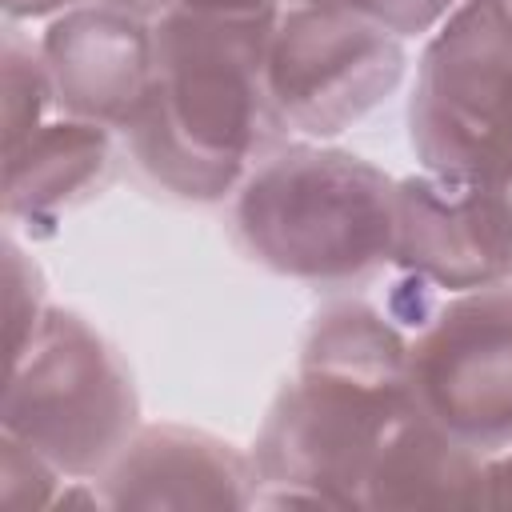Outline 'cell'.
Wrapping results in <instances>:
<instances>
[{
	"label": "cell",
	"mask_w": 512,
	"mask_h": 512,
	"mask_svg": "<svg viewBox=\"0 0 512 512\" xmlns=\"http://www.w3.org/2000/svg\"><path fill=\"white\" fill-rule=\"evenodd\" d=\"M408 336L412 328L352 292L312 312L296 372L248 448L260 476L252 508H364L376 452L416 412Z\"/></svg>",
	"instance_id": "1"
},
{
	"label": "cell",
	"mask_w": 512,
	"mask_h": 512,
	"mask_svg": "<svg viewBox=\"0 0 512 512\" xmlns=\"http://www.w3.org/2000/svg\"><path fill=\"white\" fill-rule=\"evenodd\" d=\"M236 248L264 272L324 296L392 268L396 176L332 140H284L228 200Z\"/></svg>",
	"instance_id": "2"
},
{
	"label": "cell",
	"mask_w": 512,
	"mask_h": 512,
	"mask_svg": "<svg viewBox=\"0 0 512 512\" xmlns=\"http://www.w3.org/2000/svg\"><path fill=\"white\" fill-rule=\"evenodd\" d=\"M144 424L120 348L76 308L52 304L12 356L0 432L36 448L68 480H96Z\"/></svg>",
	"instance_id": "3"
},
{
	"label": "cell",
	"mask_w": 512,
	"mask_h": 512,
	"mask_svg": "<svg viewBox=\"0 0 512 512\" xmlns=\"http://www.w3.org/2000/svg\"><path fill=\"white\" fill-rule=\"evenodd\" d=\"M408 148L440 176L512 172V12L464 0L424 40L408 88Z\"/></svg>",
	"instance_id": "4"
},
{
	"label": "cell",
	"mask_w": 512,
	"mask_h": 512,
	"mask_svg": "<svg viewBox=\"0 0 512 512\" xmlns=\"http://www.w3.org/2000/svg\"><path fill=\"white\" fill-rule=\"evenodd\" d=\"M272 20L276 12H164L156 20V108L192 148L244 172L292 140L268 96Z\"/></svg>",
	"instance_id": "5"
},
{
	"label": "cell",
	"mask_w": 512,
	"mask_h": 512,
	"mask_svg": "<svg viewBox=\"0 0 512 512\" xmlns=\"http://www.w3.org/2000/svg\"><path fill=\"white\" fill-rule=\"evenodd\" d=\"M408 40L344 4H284L268 32V96L296 140H336L408 76Z\"/></svg>",
	"instance_id": "6"
},
{
	"label": "cell",
	"mask_w": 512,
	"mask_h": 512,
	"mask_svg": "<svg viewBox=\"0 0 512 512\" xmlns=\"http://www.w3.org/2000/svg\"><path fill=\"white\" fill-rule=\"evenodd\" d=\"M416 408L492 456L512 444V280L448 292L408 336Z\"/></svg>",
	"instance_id": "7"
},
{
	"label": "cell",
	"mask_w": 512,
	"mask_h": 512,
	"mask_svg": "<svg viewBox=\"0 0 512 512\" xmlns=\"http://www.w3.org/2000/svg\"><path fill=\"white\" fill-rule=\"evenodd\" d=\"M392 268L428 292H468L512 280V172L396 176Z\"/></svg>",
	"instance_id": "8"
},
{
	"label": "cell",
	"mask_w": 512,
	"mask_h": 512,
	"mask_svg": "<svg viewBox=\"0 0 512 512\" xmlns=\"http://www.w3.org/2000/svg\"><path fill=\"white\" fill-rule=\"evenodd\" d=\"M36 40L64 116L120 136L156 88V20L88 0L44 20Z\"/></svg>",
	"instance_id": "9"
},
{
	"label": "cell",
	"mask_w": 512,
	"mask_h": 512,
	"mask_svg": "<svg viewBox=\"0 0 512 512\" xmlns=\"http://www.w3.org/2000/svg\"><path fill=\"white\" fill-rule=\"evenodd\" d=\"M96 488L104 508H252L260 476L232 440L160 420L136 428Z\"/></svg>",
	"instance_id": "10"
},
{
	"label": "cell",
	"mask_w": 512,
	"mask_h": 512,
	"mask_svg": "<svg viewBox=\"0 0 512 512\" xmlns=\"http://www.w3.org/2000/svg\"><path fill=\"white\" fill-rule=\"evenodd\" d=\"M116 140L104 124L56 112L28 144L4 156V220L24 224L32 236H52L72 208L112 180Z\"/></svg>",
	"instance_id": "11"
},
{
	"label": "cell",
	"mask_w": 512,
	"mask_h": 512,
	"mask_svg": "<svg viewBox=\"0 0 512 512\" xmlns=\"http://www.w3.org/2000/svg\"><path fill=\"white\" fill-rule=\"evenodd\" d=\"M484 460L416 408L376 452L364 508H484Z\"/></svg>",
	"instance_id": "12"
},
{
	"label": "cell",
	"mask_w": 512,
	"mask_h": 512,
	"mask_svg": "<svg viewBox=\"0 0 512 512\" xmlns=\"http://www.w3.org/2000/svg\"><path fill=\"white\" fill-rule=\"evenodd\" d=\"M132 164L144 172V180L184 204H220L232 200V192L240 188V180L248 176L244 168H232L224 160L204 156L200 148H192L172 124L168 116L156 108V100L148 96L144 108L136 112V120L120 132Z\"/></svg>",
	"instance_id": "13"
},
{
	"label": "cell",
	"mask_w": 512,
	"mask_h": 512,
	"mask_svg": "<svg viewBox=\"0 0 512 512\" xmlns=\"http://www.w3.org/2000/svg\"><path fill=\"white\" fill-rule=\"evenodd\" d=\"M0 84H4V156H8L56 116V92L40 40L12 20H4V36H0Z\"/></svg>",
	"instance_id": "14"
},
{
	"label": "cell",
	"mask_w": 512,
	"mask_h": 512,
	"mask_svg": "<svg viewBox=\"0 0 512 512\" xmlns=\"http://www.w3.org/2000/svg\"><path fill=\"white\" fill-rule=\"evenodd\" d=\"M4 284H8V296H4V308H8V352L16 356L28 344V336L40 328V320H44V312L52 304H48V284H44L40 264L16 240L12 224L4 228Z\"/></svg>",
	"instance_id": "15"
},
{
	"label": "cell",
	"mask_w": 512,
	"mask_h": 512,
	"mask_svg": "<svg viewBox=\"0 0 512 512\" xmlns=\"http://www.w3.org/2000/svg\"><path fill=\"white\" fill-rule=\"evenodd\" d=\"M68 476L44 460L36 448L0 432V504L8 508H48L64 492Z\"/></svg>",
	"instance_id": "16"
},
{
	"label": "cell",
	"mask_w": 512,
	"mask_h": 512,
	"mask_svg": "<svg viewBox=\"0 0 512 512\" xmlns=\"http://www.w3.org/2000/svg\"><path fill=\"white\" fill-rule=\"evenodd\" d=\"M336 4L384 24L388 32H396L404 40H424L464 0H336Z\"/></svg>",
	"instance_id": "17"
},
{
	"label": "cell",
	"mask_w": 512,
	"mask_h": 512,
	"mask_svg": "<svg viewBox=\"0 0 512 512\" xmlns=\"http://www.w3.org/2000/svg\"><path fill=\"white\" fill-rule=\"evenodd\" d=\"M284 0H168V12H216V16H272Z\"/></svg>",
	"instance_id": "18"
},
{
	"label": "cell",
	"mask_w": 512,
	"mask_h": 512,
	"mask_svg": "<svg viewBox=\"0 0 512 512\" xmlns=\"http://www.w3.org/2000/svg\"><path fill=\"white\" fill-rule=\"evenodd\" d=\"M484 508H512V444L484 460Z\"/></svg>",
	"instance_id": "19"
},
{
	"label": "cell",
	"mask_w": 512,
	"mask_h": 512,
	"mask_svg": "<svg viewBox=\"0 0 512 512\" xmlns=\"http://www.w3.org/2000/svg\"><path fill=\"white\" fill-rule=\"evenodd\" d=\"M76 4H88V0H0L4 8V20L12 24H32V20H52Z\"/></svg>",
	"instance_id": "20"
},
{
	"label": "cell",
	"mask_w": 512,
	"mask_h": 512,
	"mask_svg": "<svg viewBox=\"0 0 512 512\" xmlns=\"http://www.w3.org/2000/svg\"><path fill=\"white\" fill-rule=\"evenodd\" d=\"M96 4H108V8H120V12L144 16V20H160L168 12V0H96Z\"/></svg>",
	"instance_id": "21"
},
{
	"label": "cell",
	"mask_w": 512,
	"mask_h": 512,
	"mask_svg": "<svg viewBox=\"0 0 512 512\" xmlns=\"http://www.w3.org/2000/svg\"><path fill=\"white\" fill-rule=\"evenodd\" d=\"M284 4H336V0H284Z\"/></svg>",
	"instance_id": "22"
},
{
	"label": "cell",
	"mask_w": 512,
	"mask_h": 512,
	"mask_svg": "<svg viewBox=\"0 0 512 512\" xmlns=\"http://www.w3.org/2000/svg\"><path fill=\"white\" fill-rule=\"evenodd\" d=\"M504 4H508V12H512V0H504Z\"/></svg>",
	"instance_id": "23"
}]
</instances>
